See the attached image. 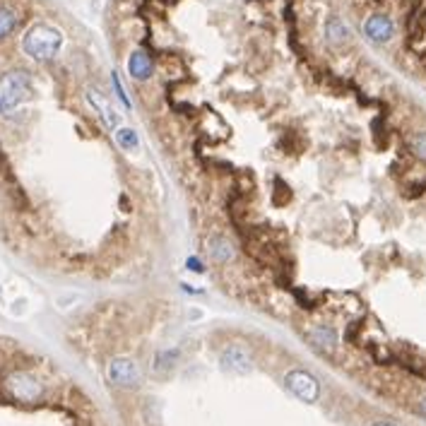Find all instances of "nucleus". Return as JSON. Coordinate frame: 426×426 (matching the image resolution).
<instances>
[{
  "mask_svg": "<svg viewBox=\"0 0 426 426\" xmlns=\"http://www.w3.org/2000/svg\"><path fill=\"white\" fill-rule=\"evenodd\" d=\"M60 48H63V34L51 24H34L22 37V51L39 63L53 60Z\"/></svg>",
  "mask_w": 426,
  "mask_h": 426,
  "instance_id": "obj_1",
  "label": "nucleus"
},
{
  "mask_svg": "<svg viewBox=\"0 0 426 426\" xmlns=\"http://www.w3.org/2000/svg\"><path fill=\"white\" fill-rule=\"evenodd\" d=\"M32 94V78L24 70H10L0 78V114L12 116Z\"/></svg>",
  "mask_w": 426,
  "mask_h": 426,
  "instance_id": "obj_2",
  "label": "nucleus"
},
{
  "mask_svg": "<svg viewBox=\"0 0 426 426\" xmlns=\"http://www.w3.org/2000/svg\"><path fill=\"white\" fill-rule=\"evenodd\" d=\"M3 390L8 398H12L15 402H22V405H34L44 398L46 388L44 383L39 380L34 373L29 371H12L8 373L3 380Z\"/></svg>",
  "mask_w": 426,
  "mask_h": 426,
  "instance_id": "obj_3",
  "label": "nucleus"
},
{
  "mask_svg": "<svg viewBox=\"0 0 426 426\" xmlns=\"http://www.w3.org/2000/svg\"><path fill=\"white\" fill-rule=\"evenodd\" d=\"M284 385L296 395L301 402H318L321 400V383L311 376L308 371H301V369H294L284 376Z\"/></svg>",
  "mask_w": 426,
  "mask_h": 426,
  "instance_id": "obj_4",
  "label": "nucleus"
},
{
  "mask_svg": "<svg viewBox=\"0 0 426 426\" xmlns=\"http://www.w3.org/2000/svg\"><path fill=\"white\" fill-rule=\"evenodd\" d=\"M85 96H87V104L94 109V114L101 118V123L106 125L109 130H118L121 123H123V116H121V111L116 109L114 104H111L109 99H106L104 94L99 92V89L89 87L87 92H85Z\"/></svg>",
  "mask_w": 426,
  "mask_h": 426,
  "instance_id": "obj_5",
  "label": "nucleus"
},
{
  "mask_svg": "<svg viewBox=\"0 0 426 426\" xmlns=\"http://www.w3.org/2000/svg\"><path fill=\"white\" fill-rule=\"evenodd\" d=\"M140 369L133 359H114L109 364V380L118 388H135L140 383Z\"/></svg>",
  "mask_w": 426,
  "mask_h": 426,
  "instance_id": "obj_6",
  "label": "nucleus"
},
{
  "mask_svg": "<svg viewBox=\"0 0 426 426\" xmlns=\"http://www.w3.org/2000/svg\"><path fill=\"white\" fill-rule=\"evenodd\" d=\"M205 251L210 256L212 263L217 265H229L236 260V246L231 243V238H227L224 234H210L205 241Z\"/></svg>",
  "mask_w": 426,
  "mask_h": 426,
  "instance_id": "obj_7",
  "label": "nucleus"
},
{
  "mask_svg": "<svg viewBox=\"0 0 426 426\" xmlns=\"http://www.w3.org/2000/svg\"><path fill=\"white\" fill-rule=\"evenodd\" d=\"M364 34L373 44H388L395 37V24L388 15H371L364 22Z\"/></svg>",
  "mask_w": 426,
  "mask_h": 426,
  "instance_id": "obj_8",
  "label": "nucleus"
},
{
  "mask_svg": "<svg viewBox=\"0 0 426 426\" xmlns=\"http://www.w3.org/2000/svg\"><path fill=\"white\" fill-rule=\"evenodd\" d=\"M220 362H222V369H224V371L236 373V376H243V373H248L253 369L251 354H248L243 347H238V344L227 347L224 352H222Z\"/></svg>",
  "mask_w": 426,
  "mask_h": 426,
  "instance_id": "obj_9",
  "label": "nucleus"
},
{
  "mask_svg": "<svg viewBox=\"0 0 426 426\" xmlns=\"http://www.w3.org/2000/svg\"><path fill=\"white\" fill-rule=\"evenodd\" d=\"M308 342L316 349H321V352L332 354L337 349V330L330 326H316L308 332Z\"/></svg>",
  "mask_w": 426,
  "mask_h": 426,
  "instance_id": "obj_10",
  "label": "nucleus"
},
{
  "mask_svg": "<svg viewBox=\"0 0 426 426\" xmlns=\"http://www.w3.org/2000/svg\"><path fill=\"white\" fill-rule=\"evenodd\" d=\"M128 73H130V78L145 82V80H150L152 75H154V63H152V58L145 51H133L128 58Z\"/></svg>",
  "mask_w": 426,
  "mask_h": 426,
  "instance_id": "obj_11",
  "label": "nucleus"
},
{
  "mask_svg": "<svg viewBox=\"0 0 426 426\" xmlns=\"http://www.w3.org/2000/svg\"><path fill=\"white\" fill-rule=\"evenodd\" d=\"M326 39L332 46H342L349 42V27L339 17H330L326 22Z\"/></svg>",
  "mask_w": 426,
  "mask_h": 426,
  "instance_id": "obj_12",
  "label": "nucleus"
},
{
  "mask_svg": "<svg viewBox=\"0 0 426 426\" xmlns=\"http://www.w3.org/2000/svg\"><path fill=\"white\" fill-rule=\"evenodd\" d=\"M116 145H118L123 152H128V154H135V152L140 150L138 130L128 128V125H121V128L116 130Z\"/></svg>",
  "mask_w": 426,
  "mask_h": 426,
  "instance_id": "obj_13",
  "label": "nucleus"
},
{
  "mask_svg": "<svg viewBox=\"0 0 426 426\" xmlns=\"http://www.w3.org/2000/svg\"><path fill=\"white\" fill-rule=\"evenodd\" d=\"M17 22H19V17L12 8L0 5V39L10 37V34L15 32V27H17Z\"/></svg>",
  "mask_w": 426,
  "mask_h": 426,
  "instance_id": "obj_14",
  "label": "nucleus"
},
{
  "mask_svg": "<svg viewBox=\"0 0 426 426\" xmlns=\"http://www.w3.org/2000/svg\"><path fill=\"white\" fill-rule=\"evenodd\" d=\"M409 147H412V152H414V157H417V159L426 161V130H422V133L414 135V138L409 140Z\"/></svg>",
  "mask_w": 426,
  "mask_h": 426,
  "instance_id": "obj_15",
  "label": "nucleus"
},
{
  "mask_svg": "<svg viewBox=\"0 0 426 426\" xmlns=\"http://www.w3.org/2000/svg\"><path fill=\"white\" fill-rule=\"evenodd\" d=\"M179 359V352L176 349H171V352H161V354H157V369H169V366H174V362Z\"/></svg>",
  "mask_w": 426,
  "mask_h": 426,
  "instance_id": "obj_16",
  "label": "nucleus"
},
{
  "mask_svg": "<svg viewBox=\"0 0 426 426\" xmlns=\"http://www.w3.org/2000/svg\"><path fill=\"white\" fill-rule=\"evenodd\" d=\"M114 89H116V94H118L121 104H123V106H125V109H133V104H130L128 94H125V89H123V82H121L118 73H114Z\"/></svg>",
  "mask_w": 426,
  "mask_h": 426,
  "instance_id": "obj_17",
  "label": "nucleus"
},
{
  "mask_svg": "<svg viewBox=\"0 0 426 426\" xmlns=\"http://www.w3.org/2000/svg\"><path fill=\"white\" fill-rule=\"evenodd\" d=\"M186 267H188V270H193V272H202V263L197 260L195 256H193V258H188V260H186Z\"/></svg>",
  "mask_w": 426,
  "mask_h": 426,
  "instance_id": "obj_18",
  "label": "nucleus"
},
{
  "mask_svg": "<svg viewBox=\"0 0 426 426\" xmlns=\"http://www.w3.org/2000/svg\"><path fill=\"white\" fill-rule=\"evenodd\" d=\"M417 409H419V414H422V417L426 419V395H422V398H419Z\"/></svg>",
  "mask_w": 426,
  "mask_h": 426,
  "instance_id": "obj_19",
  "label": "nucleus"
},
{
  "mask_svg": "<svg viewBox=\"0 0 426 426\" xmlns=\"http://www.w3.org/2000/svg\"><path fill=\"white\" fill-rule=\"evenodd\" d=\"M373 426H395V424H390V422H378V424H373Z\"/></svg>",
  "mask_w": 426,
  "mask_h": 426,
  "instance_id": "obj_20",
  "label": "nucleus"
}]
</instances>
